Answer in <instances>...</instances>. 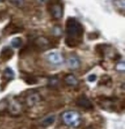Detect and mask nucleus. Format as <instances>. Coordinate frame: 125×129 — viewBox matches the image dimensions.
<instances>
[{
  "label": "nucleus",
  "mask_w": 125,
  "mask_h": 129,
  "mask_svg": "<svg viewBox=\"0 0 125 129\" xmlns=\"http://www.w3.org/2000/svg\"><path fill=\"white\" fill-rule=\"evenodd\" d=\"M55 120V117L54 115H50L46 118L41 122V125L43 127H49L53 124Z\"/></svg>",
  "instance_id": "a211bd4d"
},
{
  "label": "nucleus",
  "mask_w": 125,
  "mask_h": 129,
  "mask_svg": "<svg viewBox=\"0 0 125 129\" xmlns=\"http://www.w3.org/2000/svg\"><path fill=\"white\" fill-rule=\"evenodd\" d=\"M8 103L7 100H3L0 102V113H3L8 110Z\"/></svg>",
  "instance_id": "412c9836"
},
{
  "label": "nucleus",
  "mask_w": 125,
  "mask_h": 129,
  "mask_svg": "<svg viewBox=\"0 0 125 129\" xmlns=\"http://www.w3.org/2000/svg\"><path fill=\"white\" fill-rule=\"evenodd\" d=\"M61 118L65 125L72 127H78L82 122L81 114L74 110H68L64 112Z\"/></svg>",
  "instance_id": "f03ea898"
},
{
  "label": "nucleus",
  "mask_w": 125,
  "mask_h": 129,
  "mask_svg": "<svg viewBox=\"0 0 125 129\" xmlns=\"http://www.w3.org/2000/svg\"><path fill=\"white\" fill-rule=\"evenodd\" d=\"M99 37V34L97 32H92L88 35V39L91 40L97 39Z\"/></svg>",
  "instance_id": "b1692460"
},
{
  "label": "nucleus",
  "mask_w": 125,
  "mask_h": 129,
  "mask_svg": "<svg viewBox=\"0 0 125 129\" xmlns=\"http://www.w3.org/2000/svg\"><path fill=\"white\" fill-rule=\"evenodd\" d=\"M42 101V97L40 93L36 91H31L26 95L24 102L27 107L32 108Z\"/></svg>",
  "instance_id": "39448f33"
},
{
  "label": "nucleus",
  "mask_w": 125,
  "mask_h": 129,
  "mask_svg": "<svg viewBox=\"0 0 125 129\" xmlns=\"http://www.w3.org/2000/svg\"><path fill=\"white\" fill-rule=\"evenodd\" d=\"M23 79L25 81V82L29 85L35 84L37 83V79L35 76L31 75H24Z\"/></svg>",
  "instance_id": "f3484780"
},
{
  "label": "nucleus",
  "mask_w": 125,
  "mask_h": 129,
  "mask_svg": "<svg viewBox=\"0 0 125 129\" xmlns=\"http://www.w3.org/2000/svg\"><path fill=\"white\" fill-rule=\"evenodd\" d=\"M14 78V72L12 68L9 67L6 68L4 70L3 75H2V80L5 84H7L10 81L13 80Z\"/></svg>",
  "instance_id": "9b49d317"
},
{
  "label": "nucleus",
  "mask_w": 125,
  "mask_h": 129,
  "mask_svg": "<svg viewBox=\"0 0 125 129\" xmlns=\"http://www.w3.org/2000/svg\"><path fill=\"white\" fill-rule=\"evenodd\" d=\"M59 83V79L57 76H54L50 78L49 80V84L51 87H55L57 86Z\"/></svg>",
  "instance_id": "aec40b11"
},
{
  "label": "nucleus",
  "mask_w": 125,
  "mask_h": 129,
  "mask_svg": "<svg viewBox=\"0 0 125 129\" xmlns=\"http://www.w3.org/2000/svg\"><path fill=\"white\" fill-rule=\"evenodd\" d=\"M97 77L96 75L95 74H91L90 75H89L88 77V80L90 82H93L96 80Z\"/></svg>",
  "instance_id": "393cba45"
},
{
  "label": "nucleus",
  "mask_w": 125,
  "mask_h": 129,
  "mask_svg": "<svg viewBox=\"0 0 125 129\" xmlns=\"http://www.w3.org/2000/svg\"><path fill=\"white\" fill-rule=\"evenodd\" d=\"M23 106L21 102L17 99H13L8 103L7 111L12 116H18L22 114Z\"/></svg>",
  "instance_id": "423d86ee"
},
{
  "label": "nucleus",
  "mask_w": 125,
  "mask_h": 129,
  "mask_svg": "<svg viewBox=\"0 0 125 129\" xmlns=\"http://www.w3.org/2000/svg\"><path fill=\"white\" fill-rule=\"evenodd\" d=\"M113 4L118 12L124 13L125 0H114Z\"/></svg>",
  "instance_id": "dca6fc26"
},
{
  "label": "nucleus",
  "mask_w": 125,
  "mask_h": 129,
  "mask_svg": "<svg viewBox=\"0 0 125 129\" xmlns=\"http://www.w3.org/2000/svg\"><path fill=\"white\" fill-rule=\"evenodd\" d=\"M4 0H0V2H3Z\"/></svg>",
  "instance_id": "bb28decb"
},
{
  "label": "nucleus",
  "mask_w": 125,
  "mask_h": 129,
  "mask_svg": "<svg viewBox=\"0 0 125 129\" xmlns=\"http://www.w3.org/2000/svg\"><path fill=\"white\" fill-rule=\"evenodd\" d=\"M124 62H120L118 63L116 66V69L118 71H124Z\"/></svg>",
  "instance_id": "5701e85b"
},
{
  "label": "nucleus",
  "mask_w": 125,
  "mask_h": 129,
  "mask_svg": "<svg viewBox=\"0 0 125 129\" xmlns=\"http://www.w3.org/2000/svg\"><path fill=\"white\" fill-rule=\"evenodd\" d=\"M23 44L22 39L19 37H14L11 41V45L14 48H18L22 46Z\"/></svg>",
  "instance_id": "6ab92c4d"
},
{
  "label": "nucleus",
  "mask_w": 125,
  "mask_h": 129,
  "mask_svg": "<svg viewBox=\"0 0 125 129\" xmlns=\"http://www.w3.org/2000/svg\"><path fill=\"white\" fill-rule=\"evenodd\" d=\"M14 55V52L10 47H6L2 49L0 53V59L2 61L6 62L11 59Z\"/></svg>",
  "instance_id": "9d476101"
},
{
  "label": "nucleus",
  "mask_w": 125,
  "mask_h": 129,
  "mask_svg": "<svg viewBox=\"0 0 125 129\" xmlns=\"http://www.w3.org/2000/svg\"><path fill=\"white\" fill-rule=\"evenodd\" d=\"M38 1L41 3H45L46 2H47L49 0H38Z\"/></svg>",
  "instance_id": "a878e982"
},
{
  "label": "nucleus",
  "mask_w": 125,
  "mask_h": 129,
  "mask_svg": "<svg viewBox=\"0 0 125 129\" xmlns=\"http://www.w3.org/2000/svg\"><path fill=\"white\" fill-rule=\"evenodd\" d=\"M48 12L55 20H60L63 16L64 8L61 0H49L47 1Z\"/></svg>",
  "instance_id": "7ed1b4c3"
},
{
  "label": "nucleus",
  "mask_w": 125,
  "mask_h": 129,
  "mask_svg": "<svg viewBox=\"0 0 125 129\" xmlns=\"http://www.w3.org/2000/svg\"><path fill=\"white\" fill-rule=\"evenodd\" d=\"M68 67L72 70H77L81 66V61L80 59L76 56H71L68 60Z\"/></svg>",
  "instance_id": "f8f14e48"
},
{
  "label": "nucleus",
  "mask_w": 125,
  "mask_h": 129,
  "mask_svg": "<svg viewBox=\"0 0 125 129\" xmlns=\"http://www.w3.org/2000/svg\"><path fill=\"white\" fill-rule=\"evenodd\" d=\"M10 3H12L16 7L20 8L24 5V0H9Z\"/></svg>",
  "instance_id": "4be33fe9"
},
{
  "label": "nucleus",
  "mask_w": 125,
  "mask_h": 129,
  "mask_svg": "<svg viewBox=\"0 0 125 129\" xmlns=\"http://www.w3.org/2000/svg\"><path fill=\"white\" fill-rule=\"evenodd\" d=\"M66 37L65 43L69 48H76L82 43L84 28L80 21L73 17H69L65 22Z\"/></svg>",
  "instance_id": "f257e3e1"
},
{
  "label": "nucleus",
  "mask_w": 125,
  "mask_h": 129,
  "mask_svg": "<svg viewBox=\"0 0 125 129\" xmlns=\"http://www.w3.org/2000/svg\"><path fill=\"white\" fill-rule=\"evenodd\" d=\"M55 46L53 41L43 36L37 37L33 41V47L37 52H45L53 48Z\"/></svg>",
  "instance_id": "20e7f679"
},
{
  "label": "nucleus",
  "mask_w": 125,
  "mask_h": 129,
  "mask_svg": "<svg viewBox=\"0 0 125 129\" xmlns=\"http://www.w3.org/2000/svg\"><path fill=\"white\" fill-rule=\"evenodd\" d=\"M108 47V45L106 44H97L95 47L96 52L98 54L100 57H105Z\"/></svg>",
  "instance_id": "4468645a"
},
{
  "label": "nucleus",
  "mask_w": 125,
  "mask_h": 129,
  "mask_svg": "<svg viewBox=\"0 0 125 129\" xmlns=\"http://www.w3.org/2000/svg\"><path fill=\"white\" fill-rule=\"evenodd\" d=\"M46 59L49 63L54 66H59L64 62V57L61 53L52 52L48 54Z\"/></svg>",
  "instance_id": "0eeeda50"
},
{
  "label": "nucleus",
  "mask_w": 125,
  "mask_h": 129,
  "mask_svg": "<svg viewBox=\"0 0 125 129\" xmlns=\"http://www.w3.org/2000/svg\"><path fill=\"white\" fill-rule=\"evenodd\" d=\"M76 105L79 107L86 110H92L93 105L90 100L85 95H82L79 96L76 100Z\"/></svg>",
  "instance_id": "1a4fd4ad"
},
{
  "label": "nucleus",
  "mask_w": 125,
  "mask_h": 129,
  "mask_svg": "<svg viewBox=\"0 0 125 129\" xmlns=\"http://www.w3.org/2000/svg\"><path fill=\"white\" fill-rule=\"evenodd\" d=\"M64 81L68 86L75 87L78 84V81L74 75L69 74L64 76Z\"/></svg>",
  "instance_id": "ddd939ff"
},
{
  "label": "nucleus",
  "mask_w": 125,
  "mask_h": 129,
  "mask_svg": "<svg viewBox=\"0 0 125 129\" xmlns=\"http://www.w3.org/2000/svg\"><path fill=\"white\" fill-rule=\"evenodd\" d=\"M98 84L99 86H111L112 85V79L111 77L107 75H105L101 76L100 79L99 81Z\"/></svg>",
  "instance_id": "2eb2a0df"
},
{
  "label": "nucleus",
  "mask_w": 125,
  "mask_h": 129,
  "mask_svg": "<svg viewBox=\"0 0 125 129\" xmlns=\"http://www.w3.org/2000/svg\"><path fill=\"white\" fill-rule=\"evenodd\" d=\"M23 28L21 25L11 22L6 26L3 30V32L5 35H10L20 33L23 32Z\"/></svg>",
  "instance_id": "6e6552de"
}]
</instances>
